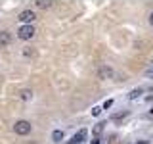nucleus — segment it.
<instances>
[{
  "mask_svg": "<svg viewBox=\"0 0 153 144\" xmlns=\"http://www.w3.org/2000/svg\"><path fill=\"white\" fill-rule=\"evenodd\" d=\"M13 133L19 134V136H25V134L31 133V123H29L27 119H19V121H16V125H13Z\"/></svg>",
  "mask_w": 153,
  "mask_h": 144,
  "instance_id": "f257e3e1",
  "label": "nucleus"
},
{
  "mask_svg": "<svg viewBox=\"0 0 153 144\" xmlns=\"http://www.w3.org/2000/svg\"><path fill=\"white\" fill-rule=\"evenodd\" d=\"M17 37L21 38V40H29V38L35 37V29H33L31 25H21L17 29Z\"/></svg>",
  "mask_w": 153,
  "mask_h": 144,
  "instance_id": "f03ea898",
  "label": "nucleus"
},
{
  "mask_svg": "<svg viewBox=\"0 0 153 144\" xmlns=\"http://www.w3.org/2000/svg\"><path fill=\"white\" fill-rule=\"evenodd\" d=\"M36 19V14L33 12V10H23L21 14H19V21L23 23V25H31V21H35Z\"/></svg>",
  "mask_w": 153,
  "mask_h": 144,
  "instance_id": "7ed1b4c3",
  "label": "nucleus"
},
{
  "mask_svg": "<svg viewBox=\"0 0 153 144\" xmlns=\"http://www.w3.org/2000/svg\"><path fill=\"white\" fill-rule=\"evenodd\" d=\"M86 136H88V129H79L76 134L71 138V144H82L86 140Z\"/></svg>",
  "mask_w": 153,
  "mask_h": 144,
  "instance_id": "20e7f679",
  "label": "nucleus"
},
{
  "mask_svg": "<svg viewBox=\"0 0 153 144\" xmlns=\"http://www.w3.org/2000/svg\"><path fill=\"white\" fill-rule=\"evenodd\" d=\"M10 42H12V35H10L8 31H0V48L8 46Z\"/></svg>",
  "mask_w": 153,
  "mask_h": 144,
  "instance_id": "39448f33",
  "label": "nucleus"
},
{
  "mask_svg": "<svg viewBox=\"0 0 153 144\" xmlns=\"http://www.w3.org/2000/svg\"><path fill=\"white\" fill-rule=\"evenodd\" d=\"M98 75L100 77H115V73H113V69H109V67H100V71H98Z\"/></svg>",
  "mask_w": 153,
  "mask_h": 144,
  "instance_id": "423d86ee",
  "label": "nucleus"
},
{
  "mask_svg": "<svg viewBox=\"0 0 153 144\" xmlns=\"http://www.w3.org/2000/svg\"><path fill=\"white\" fill-rule=\"evenodd\" d=\"M143 92V88H134L128 92V100H136V98H140V94Z\"/></svg>",
  "mask_w": 153,
  "mask_h": 144,
  "instance_id": "0eeeda50",
  "label": "nucleus"
},
{
  "mask_svg": "<svg viewBox=\"0 0 153 144\" xmlns=\"http://www.w3.org/2000/svg\"><path fill=\"white\" fill-rule=\"evenodd\" d=\"M52 140H54V142H61V140H63V131H59V129L54 131V133H52Z\"/></svg>",
  "mask_w": 153,
  "mask_h": 144,
  "instance_id": "6e6552de",
  "label": "nucleus"
},
{
  "mask_svg": "<svg viewBox=\"0 0 153 144\" xmlns=\"http://www.w3.org/2000/svg\"><path fill=\"white\" fill-rule=\"evenodd\" d=\"M31 98H33V90L23 88V90H21V100H25V102H27V100H31Z\"/></svg>",
  "mask_w": 153,
  "mask_h": 144,
  "instance_id": "1a4fd4ad",
  "label": "nucleus"
},
{
  "mask_svg": "<svg viewBox=\"0 0 153 144\" xmlns=\"http://www.w3.org/2000/svg\"><path fill=\"white\" fill-rule=\"evenodd\" d=\"M126 117H128V112H124V113H115V115H113V121L121 123L123 119H126Z\"/></svg>",
  "mask_w": 153,
  "mask_h": 144,
  "instance_id": "9d476101",
  "label": "nucleus"
},
{
  "mask_svg": "<svg viewBox=\"0 0 153 144\" xmlns=\"http://www.w3.org/2000/svg\"><path fill=\"white\" fill-rule=\"evenodd\" d=\"M35 4H36V8H50L52 6V2H48V0H38Z\"/></svg>",
  "mask_w": 153,
  "mask_h": 144,
  "instance_id": "9b49d317",
  "label": "nucleus"
},
{
  "mask_svg": "<svg viewBox=\"0 0 153 144\" xmlns=\"http://www.w3.org/2000/svg\"><path fill=\"white\" fill-rule=\"evenodd\" d=\"M102 131H103V123H98V125H96V127H94V134H96V136H98V134L102 133Z\"/></svg>",
  "mask_w": 153,
  "mask_h": 144,
  "instance_id": "f8f14e48",
  "label": "nucleus"
},
{
  "mask_svg": "<svg viewBox=\"0 0 153 144\" xmlns=\"http://www.w3.org/2000/svg\"><path fill=\"white\" fill-rule=\"evenodd\" d=\"M102 110H103V108H100V106H96V108L92 110V115H96V117H98V115L102 113Z\"/></svg>",
  "mask_w": 153,
  "mask_h": 144,
  "instance_id": "ddd939ff",
  "label": "nucleus"
},
{
  "mask_svg": "<svg viewBox=\"0 0 153 144\" xmlns=\"http://www.w3.org/2000/svg\"><path fill=\"white\" fill-rule=\"evenodd\" d=\"M111 106H113V100H105V102H103V110L111 108Z\"/></svg>",
  "mask_w": 153,
  "mask_h": 144,
  "instance_id": "4468645a",
  "label": "nucleus"
},
{
  "mask_svg": "<svg viewBox=\"0 0 153 144\" xmlns=\"http://www.w3.org/2000/svg\"><path fill=\"white\" fill-rule=\"evenodd\" d=\"M92 144H102V140H100V136H94V138H92Z\"/></svg>",
  "mask_w": 153,
  "mask_h": 144,
  "instance_id": "2eb2a0df",
  "label": "nucleus"
},
{
  "mask_svg": "<svg viewBox=\"0 0 153 144\" xmlns=\"http://www.w3.org/2000/svg\"><path fill=\"white\" fill-rule=\"evenodd\" d=\"M149 23L153 25V12H151V16H149Z\"/></svg>",
  "mask_w": 153,
  "mask_h": 144,
  "instance_id": "dca6fc26",
  "label": "nucleus"
},
{
  "mask_svg": "<svg viewBox=\"0 0 153 144\" xmlns=\"http://www.w3.org/2000/svg\"><path fill=\"white\" fill-rule=\"evenodd\" d=\"M147 75H153V67H151V69H149V71H147Z\"/></svg>",
  "mask_w": 153,
  "mask_h": 144,
  "instance_id": "f3484780",
  "label": "nucleus"
}]
</instances>
